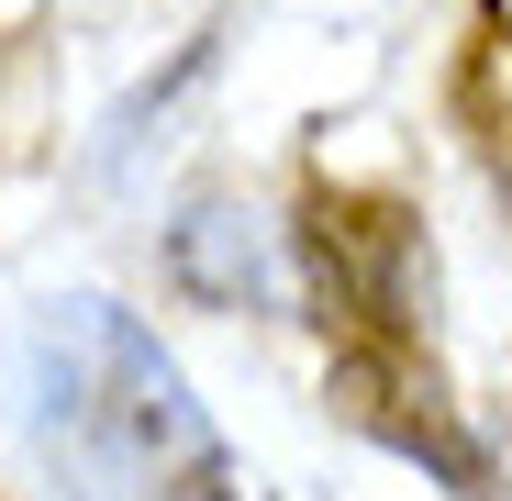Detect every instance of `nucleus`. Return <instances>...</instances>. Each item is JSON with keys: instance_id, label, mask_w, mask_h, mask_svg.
I'll return each mask as SVG.
<instances>
[{"instance_id": "obj_2", "label": "nucleus", "mask_w": 512, "mask_h": 501, "mask_svg": "<svg viewBox=\"0 0 512 501\" xmlns=\"http://www.w3.org/2000/svg\"><path fill=\"white\" fill-rule=\"evenodd\" d=\"M179 279L212 290V301H245V290H268V234H256V212L234 201H201L179 223Z\"/></svg>"}, {"instance_id": "obj_1", "label": "nucleus", "mask_w": 512, "mask_h": 501, "mask_svg": "<svg viewBox=\"0 0 512 501\" xmlns=\"http://www.w3.org/2000/svg\"><path fill=\"white\" fill-rule=\"evenodd\" d=\"M34 446L67 501H234V457L123 301H56L34 334Z\"/></svg>"}]
</instances>
